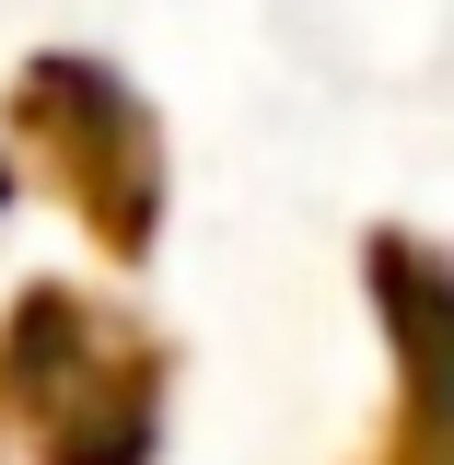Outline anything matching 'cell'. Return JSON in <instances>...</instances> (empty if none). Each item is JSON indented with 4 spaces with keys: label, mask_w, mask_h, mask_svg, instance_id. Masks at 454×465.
I'll return each instance as SVG.
<instances>
[{
    "label": "cell",
    "mask_w": 454,
    "mask_h": 465,
    "mask_svg": "<svg viewBox=\"0 0 454 465\" xmlns=\"http://www.w3.org/2000/svg\"><path fill=\"white\" fill-rule=\"evenodd\" d=\"M0 407L47 465H152L164 442V338H140L94 291H24L0 326Z\"/></svg>",
    "instance_id": "1"
},
{
    "label": "cell",
    "mask_w": 454,
    "mask_h": 465,
    "mask_svg": "<svg viewBox=\"0 0 454 465\" xmlns=\"http://www.w3.org/2000/svg\"><path fill=\"white\" fill-rule=\"evenodd\" d=\"M12 128L47 152V174L70 186V210L94 222L106 256H152V232H164V128L106 58H35L12 82Z\"/></svg>",
    "instance_id": "2"
},
{
    "label": "cell",
    "mask_w": 454,
    "mask_h": 465,
    "mask_svg": "<svg viewBox=\"0 0 454 465\" xmlns=\"http://www.w3.org/2000/svg\"><path fill=\"white\" fill-rule=\"evenodd\" d=\"M373 314L397 338V396H408L397 465H454V268L419 232H373Z\"/></svg>",
    "instance_id": "3"
},
{
    "label": "cell",
    "mask_w": 454,
    "mask_h": 465,
    "mask_svg": "<svg viewBox=\"0 0 454 465\" xmlns=\"http://www.w3.org/2000/svg\"><path fill=\"white\" fill-rule=\"evenodd\" d=\"M0 210H12V163H0Z\"/></svg>",
    "instance_id": "4"
}]
</instances>
